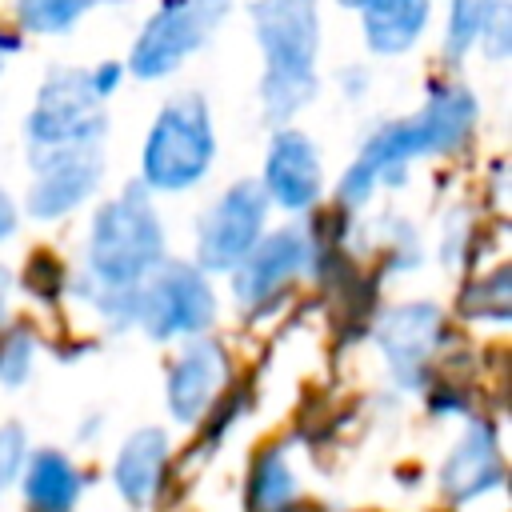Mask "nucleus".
Here are the masks:
<instances>
[{"mask_svg":"<svg viewBox=\"0 0 512 512\" xmlns=\"http://www.w3.org/2000/svg\"><path fill=\"white\" fill-rule=\"evenodd\" d=\"M28 148L52 144H80V140H108V100L96 96L88 68L80 64H52L32 96L24 116Z\"/></svg>","mask_w":512,"mask_h":512,"instance_id":"nucleus-7","label":"nucleus"},{"mask_svg":"<svg viewBox=\"0 0 512 512\" xmlns=\"http://www.w3.org/2000/svg\"><path fill=\"white\" fill-rule=\"evenodd\" d=\"M292 500H296V476H292L288 460L276 448H268L256 460V472H252V508H260V512H284Z\"/></svg>","mask_w":512,"mask_h":512,"instance_id":"nucleus-20","label":"nucleus"},{"mask_svg":"<svg viewBox=\"0 0 512 512\" xmlns=\"http://www.w3.org/2000/svg\"><path fill=\"white\" fill-rule=\"evenodd\" d=\"M120 4L132 0H12V24L32 40H60L72 36L88 20V12Z\"/></svg>","mask_w":512,"mask_h":512,"instance_id":"nucleus-17","label":"nucleus"},{"mask_svg":"<svg viewBox=\"0 0 512 512\" xmlns=\"http://www.w3.org/2000/svg\"><path fill=\"white\" fill-rule=\"evenodd\" d=\"M164 460H168V436L160 428H140L124 440L120 456H116V468H112V480H116V492L128 500V504H148L156 484H160V472H164Z\"/></svg>","mask_w":512,"mask_h":512,"instance_id":"nucleus-16","label":"nucleus"},{"mask_svg":"<svg viewBox=\"0 0 512 512\" xmlns=\"http://www.w3.org/2000/svg\"><path fill=\"white\" fill-rule=\"evenodd\" d=\"M88 272L96 284L128 288L164 260V224L152 208V192L132 180L104 200L88 228Z\"/></svg>","mask_w":512,"mask_h":512,"instance_id":"nucleus-4","label":"nucleus"},{"mask_svg":"<svg viewBox=\"0 0 512 512\" xmlns=\"http://www.w3.org/2000/svg\"><path fill=\"white\" fill-rule=\"evenodd\" d=\"M8 292H12V272L0 264V324H4V316H8Z\"/></svg>","mask_w":512,"mask_h":512,"instance_id":"nucleus-28","label":"nucleus"},{"mask_svg":"<svg viewBox=\"0 0 512 512\" xmlns=\"http://www.w3.org/2000/svg\"><path fill=\"white\" fill-rule=\"evenodd\" d=\"M352 16L372 60H400L424 44L436 20V0H364Z\"/></svg>","mask_w":512,"mask_h":512,"instance_id":"nucleus-13","label":"nucleus"},{"mask_svg":"<svg viewBox=\"0 0 512 512\" xmlns=\"http://www.w3.org/2000/svg\"><path fill=\"white\" fill-rule=\"evenodd\" d=\"M504 464H500V448H496V432L484 420H472L468 432L460 436V444L452 448V456L440 468V488L452 500H468L492 484H500Z\"/></svg>","mask_w":512,"mask_h":512,"instance_id":"nucleus-14","label":"nucleus"},{"mask_svg":"<svg viewBox=\"0 0 512 512\" xmlns=\"http://www.w3.org/2000/svg\"><path fill=\"white\" fill-rule=\"evenodd\" d=\"M268 196L260 188V180H236L228 184L212 208L200 220V236H196V264L208 272H224L236 268L244 260V252L260 240L264 220H268Z\"/></svg>","mask_w":512,"mask_h":512,"instance_id":"nucleus-9","label":"nucleus"},{"mask_svg":"<svg viewBox=\"0 0 512 512\" xmlns=\"http://www.w3.org/2000/svg\"><path fill=\"white\" fill-rule=\"evenodd\" d=\"M476 56H484L488 64H504L512 56V0H504L492 20L484 24L480 40H476Z\"/></svg>","mask_w":512,"mask_h":512,"instance_id":"nucleus-21","label":"nucleus"},{"mask_svg":"<svg viewBox=\"0 0 512 512\" xmlns=\"http://www.w3.org/2000/svg\"><path fill=\"white\" fill-rule=\"evenodd\" d=\"M248 32L260 52V116L292 124L320 96L324 12L320 0H248Z\"/></svg>","mask_w":512,"mask_h":512,"instance_id":"nucleus-2","label":"nucleus"},{"mask_svg":"<svg viewBox=\"0 0 512 512\" xmlns=\"http://www.w3.org/2000/svg\"><path fill=\"white\" fill-rule=\"evenodd\" d=\"M16 232V204H12V196L0 188V240H8Z\"/></svg>","mask_w":512,"mask_h":512,"instance_id":"nucleus-27","label":"nucleus"},{"mask_svg":"<svg viewBox=\"0 0 512 512\" xmlns=\"http://www.w3.org/2000/svg\"><path fill=\"white\" fill-rule=\"evenodd\" d=\"M88 80H92V88H96V96H100V100H112V96L124 88V80H128V68H124V60H116V56H104V60L88 64Z\"/></svg>","mask_w":512,"mask_h":512,"instance_id":"nucleus-24","label":"nucleus"},{"mask_svg":"<svg viewBox=\"0 0 512 512\" xmlns=\"http://www.w3.org/2000/svg\"><path fill=\"white\" fill-rule=\"evenodd\" d=\"M440 336H444L440 308L424 304V300L420 304H396L376 324V344L388 356L400 384H408V388H416L424 380V364L432 360Z\"/></svg>","mask_w":512,"mask_h":512,"instance_id":"nucleus-12","label":"nucleus"},{"mask_svg":"<svg viewBox=\"0 0 512 512\" xmlns=\"http://www.w3.org/2000/svg\"><path fill=\"white\" fill-rule=\"evenodd\" d=\"M28 200L24 208L36 220H60L76 212L104 180V140H80V144H52V148H28Z\"/></svg>","mask_w":512,"mask_h":512,"instance_id":"nucleus-8","label":"nucleus"},{"mask_svg":"<svg viewBox=\"0 0 512 512\" xmlns=\"http://www.w3.org/2000/svg\"><path fill=\"white\" fill-rule=\"evenodd\" d=\"M476 120H480V100L464 80H456V76L428 80L424 104L416 112L384 120L364 136L356 160L340 172L336 200L344 208H360L380 184L384 188L404 184V176L416 160L448 156V152L464 148L468 136L476 132Z\"/></svg>","mask_w":512,"mask_h":512,"instance_id":"nucleus-1","label":"nucleus"},{"mask_svg":"<svg viewBox=\"0 0 512 512\" xmlns=\"http://www.w3.org/2000/svg\"><path fill=\"white\" fill-rule=\"evenodd\" d=\"M128 320L140 324L152 340L200 336L216 320V296L204 280V268L160 260L128 288Z\"/></svg>","mask_w":512,"mask_h":512,"instance_id":"nucleus-6","label":"nucleus"},{"mask_svg":"<svg viewBox=\"0 0 512 512\" xmlns=\"http://www.w3.org/2000/svg\"><path fill=\"white\" fill-rule=\"evenodd\" d=\"M24 456H28L24 428L20 424H0V488H8L20 476Z\"/></svg>","mask_w":512,"mask_h":512,"instance_id":"nucleus-22","label":"nucleus"},{"mask_svg":"<svg viewBox=\"0 0 512 512\" xmlns=\"http://www.w3.org/2000/svg\"><path fill=\"white\" fill-rule=\"evenodd\" d=\"M28 364H32V344H28V336H24V332L8 336V340L0 344V380H4V384H20V380L28 376Z\"/></svg>","mask_w":512,"mask_h":512,"instance_id":"nucleus-23","label":"nucleus"},{"mask_svg":"<svg viewBox=\"0 0 512 512\" xmlns=\"http://www.w3.org/2000/svg\"><path fill=\"white\" fill-rule=\"evenodd\" d=\"M260 188L268 204H280L284 212H308L324 192V156L316 140L296 124H276L268 152H264V176Z\"/></svg>","mask_w":512,"mask_h":512,"instance_id":"nucleus-10","label":"nucleus"},{"mask_svg":"<svg viewBox=\"0 0 512 512\" xmlns=\"http://www.w3.org/2000/svg\"><path fill=\"white\" fill-rule=\"evenodd\" d=\"M216 160V124L204 92L184 88L168 96L140 144V184L148 192H188Z\"/></svg>","mask_w":512,"mask_h":512,"instance_id":"nucleus-3","label":"nucleus"},{"mask_svg":"<svg viewBox=\"0 0 512 512\" xmlns=\"http://www.w3.org/2000/svg\"><path fill=\"white\" fill-rule=\"evenodd\" d=\"M504 0H448L444 4V20H440V60L448 68H460L468 56H476V40L484 32V24L492 20V12Z\"/></svg>","mask_w":512,"mask_h":512,"instance_id":"nucleus-19","label":"nucleus"},{"mask_svg":"<svg viewBox=\"0 0 512 512\" xmlns=\"http://www.w3.org/2000/svg\"><path fill=\"white\" fill-rule=\"evenodd\" d=\"M224 380V356L212 340H192L168 372V408L176 420H196Z\"/></svg>","mask_w":512,"mask_h":512,"instance_id":"nucleus-15","label":"nucleus"},{"mask_svg":"<svg viewBox=\"0 0 512 512\" xmlns=\"http://www.w3.org/2000/svg\"><path fill=\"white\" fill-rule=\"evenodd\" d=\"M24 40H28V36H24V32H20L12 20H4V24H0V76H4L8 60H12V56L24 48Z\"/></svg>","mask_w":512,"mask_h":512,"instance_id":"nucleus-25","label":"nucleus"},{"mask_svg":"<svg viewBox=\"0 0 512 512\" xmlns=\"http://www.w3.org/2000/svg\"><path fill=\"white\" fill-rule=\"evenodd\" d=\"M308 260H312V240L304 228H280L260 236L236 264V300L248 312L264 308L308 268Z\"/></svg>","mask_w":512,"mask_h":512,"instance_id":"nucleus-11","label":"nucleus"},{"mask_svg":"<svg viewBox=\"0 0 512 512\" xmlns=\"http://www.w3.org/2000/svg\"><path fill=\"white\" fill-rule=\"evenodd\" d=\"M80 488H84V480H80L76 464L52 448L36 452L24 472V496L36 512H68L76 504Z\"/></svg>","mask_w":512,"mask_h":512,"instance_id":"nucleus-18","label":"nucleus"},{"mask_svg":"<svg viewBox=\"0 0 512 512\" xmlns=\"http://www.w3.org/2000/svg\"><path fill=\"white\" fill-rule=\"evenodd\" d=\"M332 4H336V8H340V12H356V8H360V4H364V0H332Z\"/></svg>","mask_w":512,"mask_h":512,"instance_id":"nucleus-29","label":"nucleus"},{"mask_svg":"<svg viewBox=\"0 0 512 512\" xmlns=\"http://www.w3.org/2000/svg\"><path fill=\"white\" fill-rule=\"evenodd\" d=\"M340 88H344V96H360V92L368 88V72H364L360 64L340 68Z\"/></svg>","mask_w":512,"mask_h":512,"instance_id":"nucleus-26","label":"nucleus"},{"mask_svg":"<svg viewBox=\"0 0 512 512\" xmlns=\"http://www.w3.org/2000/svg\"><path fill=\"white\" fill-rule=\"evenodd\" d=\"M236 4L240 0H156V8L140 20L128 44V76L140 84L176 76L192 56L212 44Z\"/></svg>","mask_w":512,"mask_h":512,"instance_id":"nucleus-5","label":"nucleus"}]
</instances>
